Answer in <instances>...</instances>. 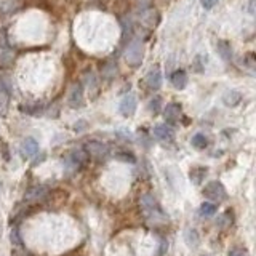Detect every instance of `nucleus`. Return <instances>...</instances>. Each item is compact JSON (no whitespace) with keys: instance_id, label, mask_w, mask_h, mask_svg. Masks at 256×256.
<instances>
[{"instance_id":"obj_1","label":"nucleus","mask_w":256,"mask_h":256,"mask_svg":"<svg viewBox=\"0 0 256 256\" xmlns=\"http://www.w3.org/2000/svg\"><path fill=\"white\" fill-rule=\"evenodd\" d=\"M139 204H141V210H143V213L146 215L148 220H151V221H165V215H163L159 202H157L151 194H144L143 197H141Z\"/></svg>"},{"instance_id":"obj_2","label":"nucleus","mask_w":256,"mask_h":256,"mask_svg":"<svg viewBox=\"0 0 256 256\" xmlns=\"http://www.w3.org/2000/svg\"><path fill=\"white\" fill-rule=\"evenodd\" d=\"M144 59V45L143 42L133 40L125 50V63L130 68H139Z\"/></svg>"},{"instance_id":"obj_3","label":"nucleus","mask_w":256,"mask_h":256,"mask_svg":"<svg viewBox=\"0 0 256 256\" xmlns=\"http://www.w3.org/2000/svg\"><path fill=\"white\" fill-rule=\"evenodd\" d=\"M204 195L206 199L215 200V202H222V200L227 199V192L226 188L222 186V183L220 181H210L206 186L204 188Z\"/></svg>"},{"instance_id":"obj_4","label":"nucleus","mask_w":256,"mask_h":256,"mask_svg":"<svg viewBox=\"0 0 256 256\" xmlns=\"http://www.w3.org/2000/svg\"><path fill=\"white\" fill-rule=\"evenodd\" d=\"M68 104L72 109L84 106V86L80 84H74L70 86V91L68 95Z\"/></svg>"},{"instance_id":"obj_5","label":"nucleus","mask_w":256,"mask_h":256,"mask_svg":"<svg viewBox=\"0 0 256 256\" xmlns=\"http://www.w3.org/2000/svg\"><path fill=\"white\" fill-rule=\"evenodd\" d=\"M136 106H138V101H136V96L133 93L130 95H125L122 98L120 104H119V111L123 117H132L135 111H136Z\"/></svg>"},{"instance_id":"obj_6","label":"nucleus","mask_w":256,"mask_h":256,"mask_svg":"<svg viewBox=\"0 0 256 256\" xmlns=\"http://www.w3.org/2000/svg\"><path fill=\"white\" fill-rule=\"evenodd\" d=\"M85 151L88 152L90 157H93V159H98V160L104 159V157L109 154L107 146L100 143V141H90V143H86Z\"/></svg>"},{"instance_id":"obj_7","label":"nucleus","mask_w":256,"mask_h":256,"mask_svg":"<svg viewBox=\"0 0 256 256\" xmlns=\"http://www.w3.org/2000/svg\"><path fill=\"white\" fill-rule=\"evenodd\" d=\"M10 96H12V90L7 85V82L0 79V116H7L8 114Z\"/></svg>"},{"instance_id":"obj_8","label":"nucleus","mask_w":256,"mask_h":256,"mask_svg":"<svg viewBox=\"0 0 256 256\" xmlns=\"http://www.w3.org/2000/svg\"><path fill=\"white\" fill-rule=\"evenodd\" d=\"M141 23H143L146 27H149V29H154V27H157V26H159V23H160L159 12L154 10V8L144 10V12L141 13Z\"/></svg>"},{"instance_id":"obj_9","label":"nucleus","mask_w":256,"mask_h":256,"mask_svg":"<svg viewBox=\"0 0 256 256\" xmlns=\"http://www.w3.org/2000/svg\"><path fill=\"white\" fill-rule=\"evenodd\" d=\"M181 104H178V102H170V104H167L165 107V112H163V116H165V120L167 123H176L179 122V119H181Z\"/></svg>"},{"instance_id":"obj_10","label":"nucleus","mask_w":256,"mask_h":256,"mask_svg":"<svg viewBox=\"0 0 256 256\" xmlns=\"http://www.w3.org/2000/svg\"><path fill=\"white\" fill-rule=\"evenodd\" d=\"M21 154H23L24 159H32L37 152H39V143L34 138H26L23 143H21Z\"/></svg>"},{"instance_id":"obj_11","label":"nucleus","mask_w":256,"mask_h":256,"mask_svg":"<svg viewBox=\"0 0 256 256\" xmlns=\"http://www.w3.org/2000/svg\"><path fill=\"white\" fill-rule=\"evenodd\" d=\"M152 135H154L155 139H160V141H171L175 138V132H173L170 125H157Z\"/></svg>"},{"instance_id":"obj_12","label":"nucleus","mask_w":256,"mask_h":256,"mask_svg":"<svg viewBox=\"0 0 256 256\" xmlns=\"http://www.w3.org/2000/svg\"><path fill=\"white\" fill-rule=\"evenodd\" d=\"M146 85H148L149 90H159L162 85V74L159 69H151L149 74L146 75Z\"/></svg>"},{"instance_id":"obj_13","label":"nucleus","mask_w":256,"mask_h":256,"mask_svg":"<svg viewBox=\"0 0 256 256\" xmlns=\"http://www.w3.org/2000/svg\"><path fill=\"white\" fill-rule=\"evenodd\" d=\"M222 102L227 107H236L242 102V95L239 93L237 90H227L224 95H222Z\"/></svg>"},{"instance_id":"obj_14","label":"nucleus","mask_w":256,"mask_h":256,"mask_svg":"<svg viewBox=\"0 0 256 256\" xmlns=\"http://www.w3.org/2000/svg\"><path fill=\"white\" fill-rule=\"evenodd\" d=\"M216 51L218 54L224 59L226 63H231L232 59V50H231V43L227 40H218L216 43Z\"/></svg>"},{"instance_id":"obj_15","label":"nucleus","mask_w":256,"mask_h":256,"mask_svg":"<svg viewBox=\"0 0 256 256\" xmlns=\"http://www.w3.org/2000/svg\"><path fill=\"white\" fill-rule=\"evenodd\" d=\"M171 84H173V86H175L176 90L186 88V85H188V74L184 72L183 69L175 70V72H173V75H171Z\"/></svg>"},{"instance_id":"obj_16","label":"nucleus","mask_w":256,"mask_h":256,"mask_svg":"<svg viewBox=\"0 0 256 256\" xmlns=\"http://www.w3.org/2000/svg\"><path fill=\"white\" fill-rule=\"evenodd\" d=\"M88 160H90V155L85 149H74L72 152H70V162H72L74 165L82 167Z\"/></svg>"},{"instance_id":"obj_17","label":"nucleus","mask_w":256,"mask_h":256,"mask_svg":"<svg viewBox=\"0 0 256 256\" xmlns=\"http://www.w3.org/2000/svg\"><path fill=\"white\" fill-rule=\"evenodd\" d=\"M184 242L188 243L189 248H197L199 243H200V236L199 232L192 229V227H188L186 231H184Z\"/></svg>"},{"instance_id":"obj_18","label":"nucleus","mask_w":256,"mask_h":256,"mask_svg":"<svg viewBox=\"0 0 256 256\" xmlns=\"http://www.w3.org/2000/svg\"><path fill=\"white\" fill-rule=\"evenodd\" d=\"M206 171H208V168L206 167H192L189 171L190 181H192L194 184H200L204 181V178L206 176Z\"/></svg>"},{"instance_id":"obj_19","label":"nucleus","mask_w":256,"mask_h":256,"mask_svg":"<svg viewBox=\"0 0 256 256\" xmlns=\"http://www.w3.org/2000/svg\"><path fill=\"white\" fill-rule=\"evenodd\" d=\"M47 195V188H43V186H35V188H32L27 190V194H26V199H29V200H39V199H43Z\"/></svg>"},{"instance_id":"obj_20","label":"nucleus","mask_w":256,"mask_h":256,"mask_svg":"<svg viewBox=\"0 0 256 256\" xmlns=\"http://www.w3.org/2000/svg\"><path fill=\"white\" fill-rule=\"evenodd\" d=\"M21 2L19 0H8V2H3L0 5V12L2 13H13L16 10H19Z\"/></svg>"},{"instance_id":"obj_21","label":"nucleus","mask_w":256,"mask_h":256,"mask_svg":"<svg viewBox=\"0 0 256 256\" xmlns=\"http://www.w3.org/2000/svg\"><path fill=\"white\" fill-rule=\"evenodd\" d=\"M199 213H200V216H204V218L213 216L216 213V205L211 204V202H204L202 205H200Z\"/></svg>"},{"instance_id":"obj_22","label":"nucleus","mask_w":256,"mask_h":256,"mask_svg":"<svg viewBox=\"0 0 256 256\" xmlns=\"http://www.w3.org/2000/svg\"><path fill=\"white\" fill-rule=\"evenodd\" d=\"M192 146L195 149H205L206 146H208V139H206V136L202 135V133H197V135H194L192 136Z\"/></svg>"},{"instance_id":"obj_23","label":"nucleus","mask_w":256,"mask_h":256,"mask_svg":"<svg viewBox=\"0 0 256 256\" xmlns=\"http://www.w3.org/2000/svg\"><path fill=\"white\" fill-rule=\"evenodd\" d=\"M232 221H234V218H232V211L231 210H227L226 213H222L220 218H218V221H216V224L222 227V229H226V227H229L232 224Z\"/></svg>"},{"instance_id":"obj_24","label":"nucleus","mask_w":256,"mask_h":256,"mask_svg":"<svg viewBox=\"0 0 256 256\" xmlns=\"http://www.w3.org/2000/svg\"><path fill=\"white\" fill-rule=\"evenodd\" d=\"M160 107H162V100L159 96H155V98H152V100L149 101V104H148V109L149 111L154 114H159V111H160Z\"/></svg>"},{"instance_id":"obj_25","label":"nucleus","mask_w":256,"mask_h":256,"mask_svg":"<svg viewBox=\"0 0 256 256\" xmlns=\"http://www.w3.org/2000/svg\"><path fill=\"white\" fill-rule=\"evenodd\" d=\"M10 239H12V243L16 245V247H23V239H21L19 231L16 229V227L12 231V234H10Z\"/></svg>"},{"instance_id":"obj_26","label":"nucleus","mask_w":256,"mask_h":256,"mask_svg":"<svg viewBox=\"0 0 256 256\" xmlns=\"http://www.w3.org/2000/svg\"><path fill=\"white\" fill-rule=\"evenodd\" d=\"M102 72H104L107 77H114V75L117 74V64H114V63L109 61L104 66V69H102Z\"/></svg>"},{"instance_id":"obj_27","label":"nucleus","mask_w":256,"mask_h":256,"mask_svg":"<svg viewBox=\"0 0 256 256\" xmlns=\"http://www.w3.org/2000/svg\"><path fill=\"white\" fill-rule=\"evenodd\" d=\"M218 2H220V0H200V3H202V7H204L205 10L213 8Z\"/></svg>"},{"instance_id":"obj_28","label":"nucleus","mask_w":256,"mask_h":256,"mask_svg":"<svg viewBox=\"0 0 256 256\" xmlns=\"http://www.w3.org/2000/svg\"><path fill=\"white\" fill-rule=\"evenodd\" d=\"M10 64H12V61L8 59V56H5V54H2V56H0V69L8 68Z\"/></svg>"},{"instance_id":"obj_29","label":"nucleus","mask_w":256,"mask_h":256,"mask_svg":"<svg viewBox=\"0 0 256 256\" xmlns=\"http://www.w3.org/2000/svg\"><path fill=\"white\" fill-rule=\"evenodd\" d=\"M117 159H120L123 162H130V163H133L135 162V157L132 154H123V155H117Z\"/></svg>"},{"instance_id":"obj_30","label":"nucleus","mask_w":256,"mask_h":256,"mask_svg":"<svg viewBox=\"0 0 256 256\" xmlns=\"http://www.w3.org/2000/svg\"><path fill=\"white\" fill-rule=\"evenodd\" d=\"M227 256H247V253H245L243 250H240V248H234V250H231Z\"/></svg>"},{"instance_id":"obj_31","label":"nucleus","mask_w":256,"mask_h":256,"mask_svg":"<svg viewBox=\"0 0 256 256\" xmlns=\"http://www.w3.org/2000/svg\"><path fill=\"white\" fill-rule=\"evenodd\" d=\"M7 45H8V43H7V39H5V34H3V32H0V47L5 48Z\"/></svg>"},{"instance_id":"obj_32","label":"nucleus","mask_w":256,"mask_h":256,"mask_svg":"<svg viewBox=\"0 0 256 256\" xmlns=\"http://www.w3.org/2000/svg\"><path fill=\"white\" fill-rule=\"evenodd\" d=\"M0 234H2V231H0Z\"/></svg>"}]
</instances>
